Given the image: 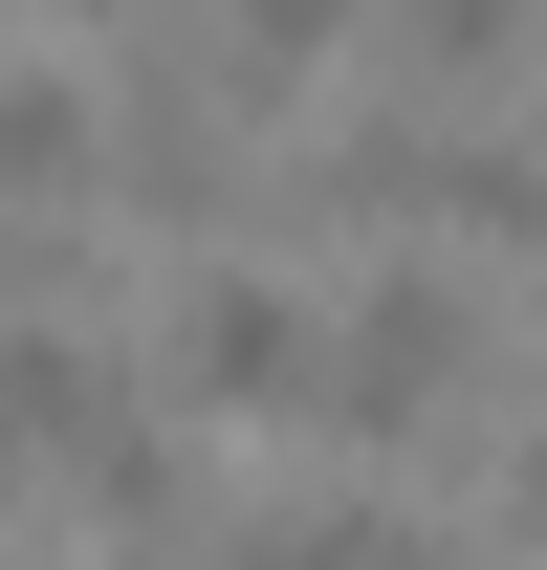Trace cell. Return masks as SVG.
<instances>
[{
	"mask_svg": "<svg viewBox=\"0 0 547 570\" xmlns=\"http://www.w3.org/2000/svg\"><path fill=\"white\" fill-rule=\"evenodd\" d=\"M460 352H481V330H460V285H438V264H395V285H372V307L329 330L307 417H329V439H416L438 395H460Z\"/></svg>",
	"mask_w": 547,
	"mask_h": 570,
	"instance_id": "obj_1",
	"label": "cell"
},
{
	"mask_svg": "<svg viewBox=\"0 0 547 570\" xmlns=\"http://www.w3.org/2000/svg\"><path fill=\"white\" fill-rule=\"evenodd\" d=\"M307 373H329V352H307V307H285L263 264H198V285H176V395H198V417H307Z\"/></svg>",
	"mask_w": 547,
	"mask_h": 570,
	"instance_id": "obj_2",
	"label": "cell"
},
{
	"mask_svg": "<svg viewBox=\"0 0 547 570\" xmlns=\"http://www.w3.org/2000/svg\"><path fill=\"white\" fill-rule=\"evenodd\" d=\"M44 461H67V504H88V527H198V461H176V439H153L132 395H88V417L44 439Z\"/></svg>",
	"mask_w": 547,
	"mask_h": 570,
	"instance_id": "obj_3",
	"label": "cell"
},
{
	"mask_svg": "<svg viewBox=\"0 0 547 570\" xmlns=\"http://www.w3.org/2000/svg\"><path fill=\"white\" fill-rule=\"evenodd\" d=\"M416 219H438V242H504V264H547V154H504V132H438Z\"/></svg>",
	"mask_w": 547,
	"mask_h": 570,
	"instance_id": "obj_4",
	"label": "cell"
},
{
	"mask_svg": "<svg viewBox=\"0 0 547 570\" xmlns=\"http://www.w3.org/2000/svg\"><path fill=\"white\" fill-rule=\"evenodd\" d=\"M88 176H110V110L44 88V67H0V198H88Z\"/></svg>",
	"mask_w": 547,
	"mask_h": 570,
	"instance_id": "obj_5",
	"label": "cell"
},
{
	"mask_svg": "<svg viewBox=\"0 0 547 570\" xmlns=\"http://www.w3.org/2000/svg\"><path fill=\"white\" fill-rule=\"evenodd\" d=\"M526 22H547V0H395V67H416V88H504Z\"/></svg>",
	"mask_w": 547,
	"mask_h": 570,
	"instance_id": "obj_6",
	"label": "cell"
},
{
	"mask_svg": "<svg viewBox=\"0 0 547 570\" xmlns=\"http://www.w3.org/2000/svg\"><path fill=\"white\" fill-rule=\"evenodd\" d=\"M350 22H372V0H219V45H241L263 88H307V67L350 45Z\"/></svg>",
	"mask_w": 547,
	"mask_h": 570,
	"instance_id": "obj_7",
	"label": "cell"
},
{
	"mask_svg": "<svg viewBox=\"0 0 547 570\" xmlns=\"http://www.w3.org/2000/svg\"><path fill=\"white\" fill-rule=\"evenodd\" d=\"M88 395H110V373H88L67 330H0V439H67Z\"/></svg>",
	"mask_w": 547,
	"mask_h": 570,
	"instance_id": "obj_8",
	"label": "cell"
},
{
	"mask_svg": "<svg viewBox=\"0 0 547 570\" xmlns=\"http://www.w3.org/2000/svg\"><path fill=\"white\" fill-rule=\"evenodd\" d=\"M67 285H88V242H67V219H22V198H0V307H67Z\"/></svg>",
	"mask_w": 547,
	"mask_h": 570,
	"instance_id": "obj_9",
	"label": "cell"
},
{
	"mask_svg": "<svg viewBox=\"0 0 547 570\" xmlns=\"http://www.w3.org/2000/svg\"><path fill=\"white\" fill-rule=\"evenodd\" d=\"M504 527H547V439H526V461H504Z\"/></svg>",
	"mask_w": 547,
	"mask_h": 570,
	"instance_id": "obj_10",
	"label": "cell"
},
{
	"mask_svg": "<svg viewBox=\"0 0 547 570\" xmlns=\"http://www.w3.org/2000/svg\"><path fill=\"white\" fill-rule=\"evenodd\" d=\"M44 22H132V0H44Z\"/></svg>",
	"mask_w": 547,
	"mask_h": 570,
	"instance_id": "obj_11",
	"label": "cell"
},
{
	"mask_svg": "<svg viewBox=\"0 0 547 570\" xmlns=\"http://www.w3.org/2000/svg\"><path fill=\"white\" fill-rule=\"evenodd\" d=\"M0 504H22V439H0Z\"/></svg>",
	"mask_w": 547,
	"mask_h": 570,
	"instance_id": "obj_12",
	"label": "cell"
}]
</instances>
